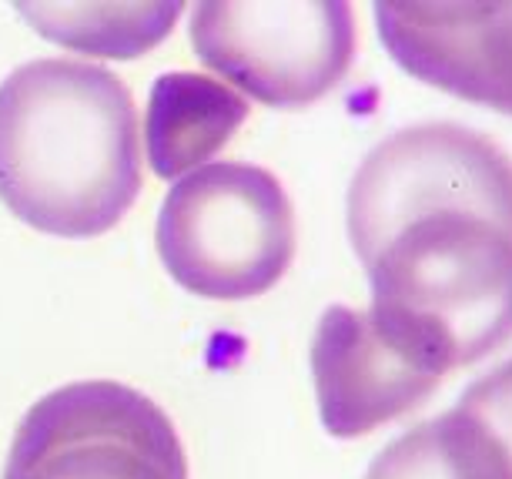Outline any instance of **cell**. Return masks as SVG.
<instances>
[{
    "instance_id": "1",
    "label": "cell",
    "mask_w": 512,
    "mask_h": 479,
    "mask_svg": "<svg viewBox=\"0 0 512 479\" xmlns=\"http://www.w3.org/2000/svg\"><path fill=\"white\" fill-rule=\"evenodd\" d=\"M345 222L372 305L429 332L452 369L512 339V158L492 138L395 131L355 171Z\"/></svg>"
},
{
    "instance_id": "2",
    "label": "cell",
    "mask_w": 512,
    "mask_h": 479,
    "mask_svg": "<svg viewBox=\"0 0 512 479\" xmlns=\"http://www.w3.org/2000/svg\"><path fill=\"white\" fill-rule=\"evenodd\" d=\"M144 185L134 98L108 67L41 57L0 84V201L54 238L111 232Z\"/></svg>"
},
{
    "instance_id": "3",
    "label": "cell",
    "mask_w": 512,
    "mask_h": 479,
    "mask_svg": "<svg viewBox=\"0 0 512 479\" xmlns=\"http://www.w3.org/2000/svg\"><path fill=\"white\" fill-rule=\"evenodd\" d=\"M161 265L201 299L272 292L295 258V208L268 168L211 161L168 188L154 228Z\"/></svg>"
},
{
    "instance_id": "4",
    "label": "cell",
    "mask_w": 512,
    "mask_h": 479,
    "mask_svg": "<svg viewBox=\"0 0 512 479\" xmlns=\"http://www.w3.org/2000/svg\"><path fill=\"white\" fill-rule=\"evenodd\" d=\"M191 47L221 84L268 108H305L349 74L355 17L342 0H205Z\"/></svg>"
},
{
    "instance_id": "5",
    "label": "cell",
    "mask_w": 512,
    "mask_h": 479,
    "mask_svg": "<svg viewBox=\"0 0 512 479\" xmlns=\"http://www.w3.org/2000/svg\"><path fill=\"white\" fill-rule=\"evenodd\" d=\"M4 479H188V456L154 399L114 379H84L27 409Z\"/></svg>"
},
{
    "instance_id": "6",
    "label": "cell",
    "mask_w": 512,
    "mask_h": 479,
    "mask_svg": "<svg viewBox=\"0 0 512 479\" xmlns=\"http://www.w3.org/2000/svg\"><path fill=\"white\" fill-rule=\"evenodd\" d=\"M449 372L452 359L429 332L375 305H328L315 325V399L335 439L365 436L412 413Z\"/></svg>"
},
{
    "instance_id": "7",
    "label": "cell",
    "mask_w": 512,
    "mask_h": 479,
    "mask_svg": "<svg viewBox=\"0 0 512 479\" xmlns=\"http://www.w3.org/2000/svg\"><path fill=\"white\" fill-rule=\"evenodd\" d=\"M375 27L412 78L512 114V4H375Z\"/></svg>"
},
{
    "instance_id": "8",
    "label": "cell",
    "mask_w": 512,
    "mask_h": 479,
    "mask_svg": "<svg viewBox=\"0 0 512 479\" xmlns=\"http://www.w3.org/2000/svg\"><path fill=\"white\" fill-rule=\"evenodd\" d=\"M248 121V101L218 78L168 71L154 81L144 111V148L158 178L178 181L211 165V158Z\"/></svg>"
},
{
    "instance_id": "9",
    "label": "cell",
    "mask_w": 512,
    "mask_h": 479,
    "mask_svg": "<svg viewBox=\"0 0 512 479\" xmlns=\"http://www.w3.org/2000/svg\"><path fill=\"white\" fill-rule=\"evenodd\" d=\"M14 11L67 51L131 61L175 31L185 4H17Z\"/></svg>"
},
{
    "instance_id": "10",
    "label": "cell",
    "mask_w": 512,
    "mask_h": 479,
    "mask_svg": "<svg viewBox=\"0 0 512 479\" xmlns=\"http://www.w3.org/2000/svg\"><path fill=\"white\" fill-rule=\"evenodd\" d=\"M365 479H512V466L496 439L456 406L392 439Z\"/></svg>"
},
{
    "instance_id": "11",
    "label": "cell",
    "mask_w": 512,
    "mask_h": 479,
    "mask_svg": "<svg viewBox=\"0 0 512 479\" xmlns=\"http://www.w3.org/2000/svg\"><path fill=\"white\" fill-rule=\"evenodd\" d=\"M456 406L496 439L512 466V359L502 362L496 372L472 382Z\"/></svg>"
}]
</instances>
